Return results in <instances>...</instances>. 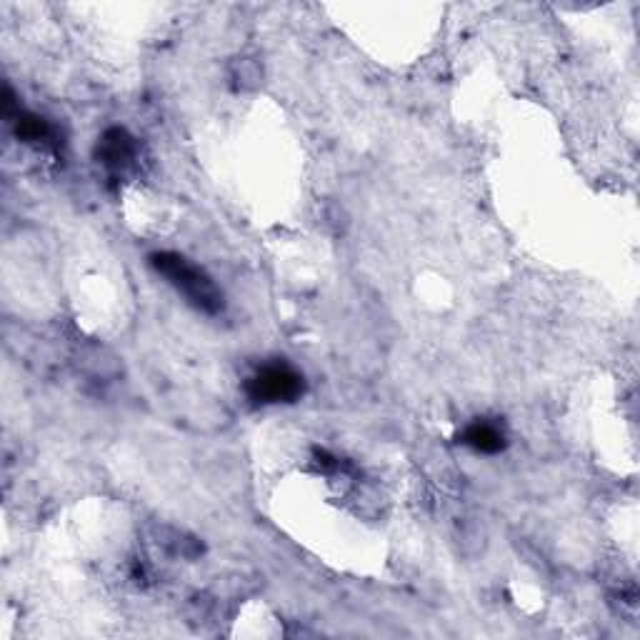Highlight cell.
<instances>
[{
	"mask_svg": "<svg viewBox=\"0 0 640 640\" xmlns=\"http://www.w3.org/2000/svg\"><path fill=\"white\" fill-rule=\"evenodd\" d=\"M460 440H463L465 445H470L473 450H478V453H498L505 445V435L500 433L498 425L488 423V420H475V423H470L468 428L463 430V435H460Z\"/></svg>",
	"mask_w": 640,
	"mask_h": 640,
	"instance_id": "obj_4",
	"label": "cell"
},
{
	"mask_svg": "<svg viewBox=\"0 0 640 640\" xmlns=\"http://www.w3.org/2000/svg\"><path fill=\"white\" fill-rule=\"evenodd\" d=\"M303 393V375L285 363L260 368L248 380V395L258 403H285Z\"/></svg>",
	"mask_w": 640,
	"mask_h": 640,
	"instance_id": "obj_2",
	"label": "cell"
},
{
	"mask_svg": "<svg viewBox=\"0 0 640 640\" xmlns=\"http://www.w3.org/2000/svg\"><path fill=\"white\" fill-rule=\"evenodd\" d=\"M98 155H100V160H103L105 168L120 173V170L130 168L135 160L133 138H130V135L125 133L123 128H110L108 133L103 135V140H100Z\"/></svg>",
	"mask_w": 640,
	"mask_h": 640,
	"instance_id": "obj_3",
	"label": "cell"
},
{
	"mask_svg": "<svg viewBox=\"0 0 640 640\" xmlns=\"http://www.w3.org/2000/svg\"><path fill=\"white\" fill-rule=\"evenodd\" d=\"M150 263L160 275L170 280L195 308L203 313H218L223 308V295L215 288L213 280L198 268V265L188 263L183 255L178 253H155L150 255Z\"/></svg>",
	"mask_w": 640,
	"mask_h": 640,
	"instance_id": "obj_1",
	"label": "cell"
},
{
	"mask_svg": "<svg viewBox=\"0 0 640 640\" xmlns=\"http://www.w3.org/2000/svg\"><path fill=\"white\" fill-rule=\"evenodd\" d=\"M15 133L20 140H28V143H48L53 138V128L45 123L38 115H18V123H15Z\"/></svg>",
	"mask_w": 640,
	"mask_h": 640,
	"instance_id": "obj_5",
	"label": "cell"
}]
</instances>
